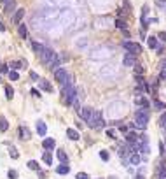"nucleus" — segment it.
<instances>
[{"mask_svg":"<svg viewBox=\"0 0 166 179\" xmlns=\"http://www.w3.org/2000/svg\"><path fill=\"white\" fill-rule=\"evenodd\" d=\"M126 112V104L121 102V100H115V102H110L105 109V116L109 120H119V118L124 116Z\"/></svg>","mask_w":166,"mask_h":179,"instance_id":"nucleus-1","label":"nucleus"},{"mask_svg":"<svg viewBox=\"0 0 166 179\" xmlns=\"http://www.w3.org/2000/svg\"><path fill=\"white\" fill-rule=\"evenodd\" d=\"M112 54H114L112 48H109V46H100V48H96V49L89 54V58L91 60H109Z\"/></svg>","mask_w":166,"mask_h":179,"instance_id":"nucleus-2","label":"nucleus"},{"mask_svg":"<svg viewBox=\"0 0 166 179\" xmlns=\"http://www.w3.org/2000/svg\"><path fill=\"white\" fill-rule=\"evenodd\" d=\"M149 111L147 109H138L135 112V126L138 130H145L147 128V123H149Z\"/></svg>","mask_w":166,"mask_h":179,"instance_id":"nucleus-3","label":"nucleus"},{"mask_svg":"<svg viewBox=\"0 0 166 179\" xmlns=\"http://www.w3.org/2000/svg\"><path fill=\"white\" fill-rule=\"evenodd\" d=\"M60 21H61V25L70 27V25L75 21V13H74V11H70V9L61 11V13H60Z\"/></svg>","mask_w":166,"mask_h":179,"instance_id":"nucleus-4","label":"nucleus"},{"mask_svg":"<svg viewBox=\"0 0 166 179\" xmlns=\"http://www.w3.org/2000/svg\"><path fill=\"white\" fill-rule=\"evenodd\" d=\"M87 125L91 126V128H95V130L103 128L105 121H103V118H101V112H100V111H95V112H93V118H91V121H89Z\"/></svg>","mask_w":166,"mask_h":179,"instance_id":"nucleus-5","label":"nucleus"},{"mask_svg":"<svg viewBox=\"0 0 166 179\" xmlns=\"http://www.w3.org/2000/svg\"><path fill=\"white\" fill-rule=\"evenodd\" d=\"M100 76L107 77V79H112V77L117 76V67H115V65H103V67L100 69Z\"/></svg>","mask_w":166,"mask_h":179,"instance_id":"nucleus-6","label":"nucleus"},{"mask_svg":"<svg viewBox=\"0 0 166 179\" xmlns=\"http://www.w3.org/2000/svg\"><path fill=\"white\" fill-rule=\"evenodd\" d=\"M63 97H65L66 104H74L75 97H77V88L75 86H65L63 88Z\"/></svg>","mask_w":166,"mask_h":179,"instance_id":"nucleus-7","label":"nucleus"},{"mask_svg":"<svg viewBox=\"0 0 166 179\" xmlns=\"http://www.w3.org/2000/svg\"><path fill=\"white\" fill-rule=\"evenodd\" d=\"M122 48L131 54H138L142 51V46L138 42H131V40H122Z\"/></svg>","mask_w":166,"mask_h":179,"instance_id":"nucleus-8","label":"nucleus"},{"mask_svg":"<svg viewBox=\"0 0 166 179\" xmlns=\"http://www.w3.org/2000/svg\"><path fill=\"white\" fill-rule=\"evenodd\" d=\"M40 60H42L44 63H47V65H51L54 60H56V53L51 49V48H46V49L40 53Z\"/></svg>","mask_w":166,"mask_h":179,"instance_id":"nucleus-9","label":"nucleus"},{"mask_svg":"<svg viewBox=\"0 0 166 179\" xmlns=\"http://www.w3.org/2000/svg\"><path fill=\"white\" fill-rule=\"evenodd\" d=\"M93 109H89V107H82L81 109V111H79V114H81V118H82L84 121H87V123H89V121H91V118H93Z\"/></svg>","mask_w":166,"mask_h":179,"instance_id":"nucleus-10","label":"nucleus"},{"mask_svg":"<svg viewBox=\"0 0 166 179\" xmlns=\"http://www.w3.org/2000/svg\"><path fill=\"white\" fill-rule=\"evenodd\" d=\"M122 63H124L126 67H135V65H136V58H135V54L126 53V54H124V58H122Z\"/></svg>","mask_w":166,"mask_h":179,"instance_id":"nucleus-11","label":"nucleus"},{"mask_svg":"<svg viewBox=\"0 0 166 179\" xmlns=\"http://www.w3.org/2000/svg\"><path fill=\"white\" fill-rule=\"evenodd\" d=\"M66 77H68L66 69H58V70H54V79H56L58 83H65Z\"/></svg>","mask_w":166,"mask_h":179,"instance_id":"nucleus-12","label":"nucleus"},{"mask_svg":"<svg viewBox=\"0 0 166 179\" xmlns=\"http://www.w3.org/2000/svg\"><path fill=\"white\" fill-rule=\"evenodd\" d=\"M25 18V9H17L16 13L12 14V23L16 25H21V19Z\"/></svg>","mask_w":166,"mask_h":179,"instance_id":"nucleus-13","label":"nucleus"},{"mask_svg":"<svg viewBox=\"0 0 166 179\" xmlns=\"http://www.w3.org/2000/svg\"><path fill=\"white\" fill-rule=\"evenodd\" d=\"M37 134H39L40 137H44V135L47 134V125H46V123H44L42 120L37 121Z\"/></svg>","mask_w":166,"mask_h":179,"instance_id":"nucleus-14","label":"nucleus"},{"mask_svg":"<svg viewBox=\"0 0 166 179\" xmlns=\"http://www.w3.org/2000/svg\"><path fill=\"white\" fill-rule=\"evenodd\" d=\"M42 146H44V149H46V151H52V149H54V146H56V141H54V139H44Z\"/></svg>","mask_w":166,"mask_h":179,"instance_id":"nucleus-15","label":"nucleus"},{"mask_svg":"<svg viewBox=\"0 0 166 179\" xmlns=\"http://www.w3.org/2000/svg\"><path fill=\"white\" fill-rule=\"evenodd\" d=\"M129 163L131 165H140L142 163V156H140V153H131V156H129Z\"/></svg>","mask_w":166,"mask_h":179,"instance_id":"nucleus-16","label":"nucleus"},{"mask_svg":"<svg viewBox=\"0 0 166 179\" xmlns=\"http://www.w3.org/2000/svg\"><path fill=\"white\" fill-rule=\"evenodd\" d=\"M66 137H68L70 141H79L81 135H79V132L75 128H66Z\"/></svg>","mask_w":166,"mask_h":179,"instance_id":"nucleus-17","label":"nucleus"},{"mask_svg":"<svg viewBox=\"0 0 166 179\" xmlns=\"http://www.w3.org/2000/svg\"><path fill=\"white\" fill-rule=\"evenodd\" d=\"M39 88L44 90V91H52V86H51V83H49L47 79H40L39 81Z\"/></svg>","mask_w":166,"mask_h":179,"instance_id":"nucleus-18","label":"nucleus"},{"mask_svg":"<svg viewBox=\"0 0 166 179\" xmlns=\"http://www.w3.org/2000/svg\"><path fill=\"white\" fill-rule=\"evenodd\" d=\"M19 137H21L23 141H28L32 137L30 135V130L26 128V126H19Z\"/></svg>","mask_w":166,"mask_h":179,"instance_id":"nucleus-19","label":"nucleus"},{"mask_svg":"<svg viewBox=\"0 0 166 179\" xmlns=\"http://www.w3.org/2000/svg\"><path fill=\"white\" fill-rule=\"evenodd\" d=\"M14 9H16V0H9L7 4H5V14H11L14 13Z\"/></svg>","mask_w":166,"mask_h":179,"instance_id":"nucleus-20","label":"nucleus"},{"mask_svg":"<svg viewBox=\"0 0 166 179\" xmlns=\"http://www.w3.org/2000/svg\"><path fill=\"white\" fill-rule=\"evenodd\" d=\"M56 156H58V160H60L61 163H68V156H66V153L63 151V149H58Z\"/></svg>","mask_w":166,"mask_h":179,"instance_id":"nucleus-21","label":"nucleus"},{"mask_svg":"<svg viewBox=\"0 0 166 179\" xmlns=\"http://www.w3.org/2000/svg\"><path fill=\"white\" fill-rule=\"evenodd\" d=\"M56 172H58V174H61V176H65V174H68V172H70V167L66 165V163H61V165L56 167Z\"/></svg>","mask_w":166,"mask_h":179,"instance_id":"nucleus-22","label":"nucleus"},{"mask_svg":"<svg viewBox=\"0 0 166 179\" xmlns=\"http://www.w3.org/2000/svg\"><path fill=\"white\" fill-rule=\"evenodd\" d=\"M135 104L142 105V109H147L149 107V100L144 99V97H135Z\"/></svg>","mask_w":166,"mask_h":179,"instance_id":"nucleus-23","label":"nucleus"},{"mask_svg":"<svg viewBox=\"0 0 166 179\" xmlns=\"http://www.w3.org/2000/svg\"><path fill=\"white\" fill-rule=\"evenodd\" d=\"M138 139H140V135H136L135 132H128V134H126V141H128V142H138Z\"/></svg>","mask_w":166,"mask_h":179,"instance_id":"nucleus-24","label":"nucleus"},{"mask_svg":"<svg viewBox=\"0 0 166 179\" xmlns=\"http://www.w3.org/2000/svg\"><path fill=\"white\" fill-rule=\"evenodd\" d=\"M17 33H19L21 39H26V37H28V28H26L25 25H19V27H17Z\"/></svg>","mask_w":166,"mask_h":179,"instance_id":"nucleus-25","label":"nucleus"},{"mask_svg":"<svg viewBox=\"0 0 166 179\" xmlns=\"http://www.w3.org/2000/svg\"><path fill=\"white\" fill-rule=\"evenodd\" d=\"M32 48H33V51H35V53H42V51L44 49H46V46H44V44H40V42H32Z\"/></svg>","mask_w":166,"mask_h":179,"instance_id":"nucleus-26","label":"nucleus"},{"mask_svg":"<svg viewBox=\"0 0 166 179\" xmlns=\"http://www.w3.org/2000/svg\"><path fill=\"white\" fill-rule=\"evenodd\" d=\"M42 160H44V163H47V165H52V155H51V151H46L42 155Z\"/></svg>","mask_w":166,"mask_h":179,"instance_id":"nucleus-27","label":"nucleus"},{"mask_svg":"<svg viewBox=\"0 0 166 179\" xmlns=\"http://www.w3.org/2000/svg\"><path fill=\"white\" fill-rule=\"evenodd\" d=\"M11 65V70H17V69H21V67H26V62H12V63H9Z\"/></svg>","mask_w":166,"mask_h":179,"instance_id":"nucleus-28","label":"nucleus"},{"mask_svg":"<svg viewBox=\"0 0 166 179\" xmlns=\"http://www.w3.org/2000/svg\"><path fill=\"white\" fill-rule=\"evenodd\" d=\"M147 44H149L150 49H157V37H149Z\"/></svg>","mask_w":166,"mask_h":179,"instance_id":"nucleus-29","label":"nucleus"},{"mask_svg":"<svg viewBox=\"0 0 166 179\" xmlns=\"http://www.w3.org/2000/svg\"><path fill=\"white\" fill-rule=\"evenodd\" d=\"M7 128H9V123H7V120H5V116H0V130H2V132H7Z\"/></svg>","mask_w":166,"mask_h":179,"instance_id":"nucleus-30","label":"nucleus"},{"mask_svg":"<svg viewBox=\"0 0 166 179\" xmlns=\"http://www.w3.org/2000/svg\"><path fill=\"white\" fill-rule=\"evenodd\" d=\"M9 156L12 158V160H16V158H19V153H17V149L14 148V146H12V148H9Z\"/></svg>","mask_w":166,"mask_h":179,"instance_id":"nucleus-31","label":"nucleus"},{"mask_svg":"<svg viewBox=\"0 0 166 179\" xmlns=\"http://www.w3.org/2000/svg\"><path fill=\"white\" fill-rule=\"evenodd\" d=\"M5 97H7L9 100H11V99L14 97V90L11 88V86H5Z\"/></svg>","mask_w":166,"mask_h":179,"instance_id":"nucleus-32","label":"nucleus"},{"mask_svg":"<svg viewBox=\"0 0 166 179\" xmlns=\"http://www.w3.org/2000/svg\"><path fill=\"white\" fill-rule=\"evenodd\" d=\"M28 169H32V170H39V161L30 160V161H28Z\"/></svg>","mask_w":166,"mask_h":179,"instance_id":"nucleus-33","label":"nucleus"},{"mask_svg":"<svg viewBox=\"0 0 166 179\" xmlns=\"http://www.w3.org/2000/svg\"><path fill=\"white\" fill-rule=\"evenodd\" d=\"M9 79H11V81H17V79H19L17 70H11V72H9Z\"/></svg>","mask_w":166,"mask_h":179,"instance_id":"nucleus-34","label":"nucleus"},{"mask_svg":"<svg viewBox=\"0 0 166 179\" xmlns=\"http://www.w3.org/2000/svg\"><path fill=\"white\" fill-rule=\"evenodd\" d=\"M154 105H156L157 109H166V104L161 102V100H157V99H154Z\"/></svg>","mask_w":166,"mask_h":179,"instance_id":"nucleus-35","label":"nucleus"},{"mask_svg":"<svg viewBox=\"0 0 166 179\" xmlns=\"http://www.w3.org/2000/svg\"><path fill=\"white\" fill-rule=\"evenodd\" d=\"M7 177H9V179H17V172H16L14 169H11V170L7 172Z\"/></svg>","mask_w":166,"mask_h":179,"instance_id":"nucleus-36","label":"nucleus"},{"mask_svg":"<svg viewBox=\"0 0 166 179\" xmlns=\"http://www.w3.org/2000/svg\"><path fill=\"white\" fill-rule=\"evenodd\" d=\"M135 74H136V76H142V74H144V67L138 65V63L135 65Z\"/></svg>","mask_w":166,"mask_h":179,"instance_id":"nucleus-37","label":"nucleus"},{"mask_svg":"<svg viewBox=\"0 0 166 179\" xmlns=\"http://www.w3.org/2000/svg\"><path fill=\"white\" fill-rule=\"evenodd\" d=\"M100 158H101V160H103V161H109L110 155H109V153H107V151H100Z\"/></svg>","mask_w":166,"mask_h":179,"instance_id":"nucleus-38","label":"nucleus"},{"mask_svg":"<svg viewBox=\"0 0 166 179\" xmlns=\"http://www.w3.org/2000/svg\"><path fill=\"white\" fill-rule=\"evenodd\" d=\"M159 125H161L163 128H166V112L161 114V118H159Z\"/></svg>","mask_w":166,"mask_h":179,"instance_id":"nucleus-39","label":"nucleus"},{"mask_svg":"<svg viewBox=\"0 0 166 179\" xmlns=\"http://www.w3.org/2000/svg\"><path fill=\"white\" fill-rule=\"evenodd\" d=\"M107 135H109L110 139H115V137H117V135H115V130H114V128H109V130H107Z\"/></svg>","mask_w":166,"mask_h":179,"instance_id":"nucleus-40","label":"nucleus"},{"mask_svg":"<svg viewBox=\"0 0 166 179\" xmlns=\"http://www.w3.org/2000/svg\"><path fill=\"white\" fill-rule=\"evenodd\" d=\"M115 27H117V28H126V21H122V19H117V21H115Z\"/></svg>","mask_w":166,"mask_h":179,"instance_id":"nucleus-41","label":"nucleus"},{"mask_svg":"<svg viewBox=\"0 0 166 179\" xmlns=\"http://www.w3.org/2000/svg\"><path fill=\"white\" fill-rule=\"evenodd\" d=\"M75 179H89V176H87L86 172H79V174L75 176Z\"/></svg>","mask_w":166,"mask_h":179,"instance_id":"nucleus-42","label":"nucleus"},{"mask_svg":"<svg viewBox=\"0 0 166 179\" xmlns=\"http://www.w3.org/2000/svg\"><path fill=\"white\" fill-rule=\"evenodd\" d=\"M30 77H32V79H33V81H40V77H39V74H37V72H33V70H32V72H30Z\"/></svg>","mask_w":166,"mask_h":179,"instance_id":"nucleus-43","label":"nucleus"},{"mask_svg":"<svg viewBox=\"0 0 166 179\" xmlns=\"http://www.w3.org/2000/svg\"><path fill=\"white\" fill-rule=\"evenodd\" d=\"M157 37H159L163 42H166V32H159V35H157Z\"/></svg>","mask_w":166,"mask_h":179,"instance_id":"nucleus-44","label":"nucleus"},{"mask_svg":"<svg viewBox=\"0 0 166 179\" xmlns=\"http://www.w3.org/2000/svg\"><path fill=\"white\" fill-rule=\"evenodd\" d=\"M135 179H145V176H144V169H142V170L138 172V174L135 176Z\"/></svg>","mask_w":166,"mask_h":179,"instance_id":"nucleus-45","label":"nucleus"},{"mask_svg":"<svg viewBox=\"0 0 166 179\" xmlns=\"http://www.w3.org/2000/svg\"><path fill=\"white\" fill-rule=\"evenodd\" d=\"M87 44V39H82V40H77V46H82V48H84V46H86Z\"/></svg>","mask_w":166,"mask_h":179,"instance_id":"nucleus-46","label":"nucleus"},{"mask_svg":"<svg viewBox=\"0 0 166 179\" xmlns=\"http://www.w3.org/2000/svg\"><path fill=\"white\" fill-rule=\"evenodd\" d=\"M0 72H11V70H9L7 65H2V67H0Z\"/></svg>","mask_w":166,"mask_h":179,"instance_id":"nucleus-47","label":"nucleus"},{"mask_svg":"<svg viewBox=\"0 0 166 179\" xmlns=\"http://www.w3.org/2000/svg\"><path fill=\"white\" fill-rule=\"evenodd\" d=\"M159 79H166V72H164V70L161 72V76H159Z\"/></svg>","mask_w":166,"mask_h":179,"instance_id":"nucleus-48","label":"nucleus"},{"mask_svg":"<svg viewBox=\"0 0 166 179\" xmlns=\"http://www.w3.org/2000/svg\"><path fill=\"white\" fill-rule=\"evenodd\" d=\"M109 179H117V177H114V176H110V177Z\"/></svg>","mask_w":166,"mask_h":179,"instance_id":"nucleus-49","label":"nucleus"},{"mask_svg":"<svg viewBox=\"0 0 166 179\" xmlns=\"http://www.w3.org/2000/svg\"><path fill=\"white\" fill-rule=\"evenodd\" d=\"M0 2H9V0H0Z\"/></svg>","mask_w":166,"mask_h":179,"instance_id":"nucleus-50","label":"nucleus"},{"mask_svg":"<svg viewBox=\"0 0 166 179\" xmlns=\"http://www.w3.org/2000/svg\"><path fill=\"white\" fill-rule=\"evenodd\" d=\"M0 83H2V79H0Z\"/></svg>","mask_w":166,"mask_h":179,"instance_id":"nucleus-51","label":"nucleus"}]
</instances>
